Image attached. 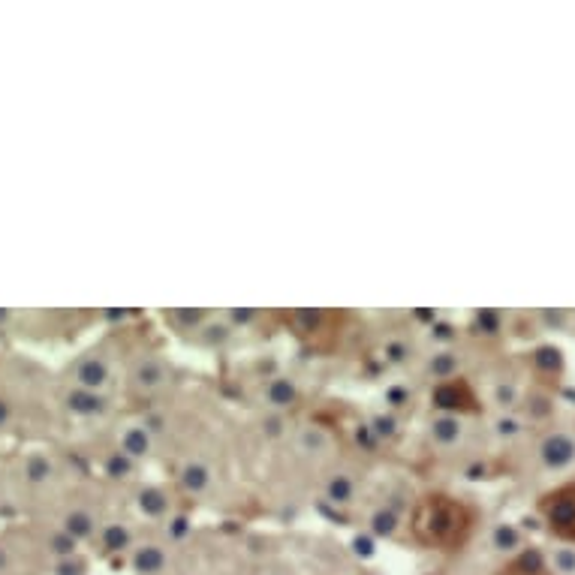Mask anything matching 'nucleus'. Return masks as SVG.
<instances>
[{
  "mask_svg": "<svg viewBox=\"0 0 575 575\" xmlns=\"http://www.w3.org/2000/svg\"><path fill=\"white\" fill-rule=\"evenodd\" d=\"M145 461L193 506L229 518L259 515L253 497L256 443L217 383L187 380L169 401L136 419Z\"/></svg>",
  "mask_w": 575,
  "mask_h": 575,
  "instance_id": "f257e3e1",
  "label": "nucleus"
},
{
  "mask_svg": "<svg viewBox=\"0 0 575 575\" xmlns=\"http://www.w3.org/2000/svg\"><path fill=\"white\" fill-rule=\"evenodd\" d=\"M551 536L575 545V479L545 491L536 503Z\"/></svg>",
  "mask_w": 575,
  "mask_h": 575,
  "instance_id": "7ed1b4c3",
  "label": "nucleus"
},
{
  "mask_svg": "<svg viewBox=\"0 0 575 575\" xmlns=\"http://www.w3.org/2000/svg\"><path fill=\"white\" fill-rule=\"evenodd\" d=\"M404 530L416 545L452 551L461 548L476 530V506L449 491H416Z\"/></svg>",
  "mask_w": 575,
  "mask_h": 575,
  "instance_id": "f03ea898",
  "label": "nucleus"
},
{
  "mask_svg": "<svg viewBox=\"0 0 575 575\" xmlns=\"http://www.w3.org/2000/svg\"><path fill=\"white\" fill-rule=\"evenodd\" d=\"M536 458L545 470H566L575 461V434L566 428H551L536 443Z\"/></svg>",
  "mask_w": 575,
  "mask_h": 575,
  "instance_id": "20e7f679",
  "label": "nucleus"
}]
</instances>
